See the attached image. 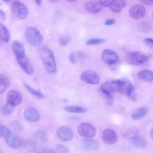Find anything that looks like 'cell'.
<instances>
[{
  "mask_svg": "<svg viewBox=\"0 0 153 153\" xmlns=\"http://www.w3.org/2000/svg\"><path fill=\"white\" fill-rule=\"evenodd\" d=\"M80 79L85 83L92 85L97 84L100 80L97 74L91 70H88L83 71L80 74Z\"/></svg>",
  "mask_w": 153,
  "mask_h": 153,
  "instance_id": "52a82bcc",
  "label": "cell"
},
{
  "mask_svg": "<svg viewBox=\"0 0 153 153\" xmlns=\"http://www.w3.org/2000/svg\"><path fill=\"white\" fill-rule=\"evenodd\" d=\"M120 84L118 91L128 96L135 89L131 81L126 78L120 79Z\"/></svg>",
  "mask_w": 153,
  "mask_h": 153,
  "instance_id": "8fae6325",
  "label": "cell"
},
{
  "mask_svg": "<svg viewBox=\"0 0 153 153\" xmlns=\"http://www.w3.org/2000/svg\"><path fill=\"white\" fill-rule=\"evenodd\" d=\"M22 68L28 75H31L34 71V68L29 60L26 56L17 60Z\"/></svg>",
  "mask_w": 153,
  "mask_h": 153,
  "instance_id": "d6986e66",
  "label": "cell"
},
{
  "mask_svg": "<svg viewBox=\"0 0 153 153\" xmlns=\"http://www.w3.org/2000/svg\"><path fill=\"white\" fill-rule=\"evenodd\" d=\"M144 42L149 47H153V40L152 38H146L144 39Z\"/></svg>",
  "mask_w": 153,
  "mask_h": 153,
  "instance_id": "f35d334b",
  "label": "cell"
},
{
  "mask_svg": "<svg viewBox=\"0 0 153 153\" xmlns=\"http://www.w3.org/2000/svg\"><path fill=\"white\" fill-rule=\"evenodd\" d=\"M10 38V32L7 27L0 23V39L4 42L9 41Z\"/></svg>",
  "mask_w": 153,
  "mask_h": 153,
  "instance_id": "cb8c5ba5",
  "label": "cell"
},
{
  "mask_svg": "<svg viewBox=\"0 0 153 153\" xmlns=\"http://www.w3.org/2000/svg\"><path fill=\"white\" fill-rule=\"evenodd\" d=\"M7 102L11 105L15 106L20 104L22 100L21 93L18 90L12 89L7 94Z\"/></svg>",
  "mask_w": 153,
  "mask_h": 153,
  "instance_id": "9c48e42d",
  "label": "cell"
},
{
  "mask_svg": "<svg viewBox=\"0 0 153 153\" xmlns=\"http://www.w3.org/2000/svg\"><path fill=\"white\" fill-rule=\"evenodd\" d=\"M104 39L98 38L91 39L88 40L86 42L88 45H98L104 42Z\"/></svg>",
  "mask_w": 153,
  "mask_h": 153,
  "instance_id": "836d02e7",
  "label": "cell"
},
{
  "mask_svg": "<svg viewBox=\"0 0 153 153\" xmlns=\"http://www.w3.org/2000/svg\"><path fill=\"white\" fill-rule=\"evenodd\" d=\"M132 143L135 147L140 148H144L146 145L145 139L142 136L138 135L132 139Z\"/></svg>",
  "mask_w": 153,
  "mask_h": 153,
  "instance_id": "484cf974",
  "label": "cell"
},
{
  "mask_svg": "<svg viewBox=\"0 0 153 153\" xmlns=\"http://www.w3.org/2000/svg\"><path fill=\"white\" fill-rule=\"evenodd\" d=\"M139 131L137 128L133 127L129 128L123 133L124 137L128 139H132L138 135Z\"/></svg>",
  "mask_w": 153,
  "mask_h": 153,
  "instance_id": "f546056e",
  "label": "cell"
},
{
  "mask_svg": "<svg viewBox=\"0 0 153 153\" xmlns=\"http://www.w3.org/2000/svg\"><path fill=\"white\" fill-rule=\"evenodd\" d=\"M138 78L140 80L147 82H151L153 81V71L148 69L139 71L137 74Z\"/></svg>",
  "mask_w": 153,
  "mask_h": 153,
  "instance_id": "44dd1931",
  "label": "cell"
},
{
  "mask_svg": "<svg viewBox=\"0 0 153 153\" xmlns=\"http://www.w3.org/2000/svg\"><path fill=\"white\" fill-rule=\"evenodd\" d=\"M64 109L68 112L73 113H84L87 111L85 107L79 106L68 105L65 107Z\"/></svg>",
  "mask_w": 153,
  "mask_h": 153,
  "instance_id": "83f0119b",
  "label": "cell"
},
{
  "mask_svg": "<svg viewBox=\"0 0 153 153\" xmlns=\"http://www.w3.org/2000/svg\"><path fill=\"white\" fill-rule=\"evenodd\" d=\"M140 1L142 3L148 5H152L153 4V1L141 0Z\"/></svg>",
  "mask_w": 153,
  "mask_h": 153,
  "instance_id": "7bdbcfd3",
  "label": "cell"
},
{
  "mask_svg": "<svg viewBox=\"0 0 153 153\" xmlns=\"http://www.w3.org/2000/svg\"><path fill=\"white\" fill-rule=\"evenodd\" d=\"M86 58V55L85 53L81 51L72 53L69 56V60L73 64H75L77 62H82L84 61Z\"/></svg>",
  "mask_w": 153,
  "mask_h": 153,
  "instance_id": "ffe728a7",
  "label": "cell"
},
{
  "mask_svg": "<svg viewBox=\"0 0 153 153\" xmlns=\"http://www.w3.org/2000/svg\"><path fill=\"white\" fill-rule=\"evenodd\" d=\"M146 10L142 5L136 4L131 6L129 10V14L133 19H139L143 18L146 15Z\"/></svg>",
  "mask_w": 153,
  "mask_h": 153,
  "instance_id": "ba28073f",
  "label": "cell"
},
{
  "mask_svg": "<svg viewBox=\"0 0 153 153\" xmlns=\"http://www.w3.org/2000/svg\"><path fill=\"white\" fill-rule=\"evenodd\" d=\"M81 145L84 149L89 151L97 150L100 148L98 143L91 138H86L83 140L81 142Z\"/></svg>",
  "mask_w": 153,
  "mask_h": 153,
  "instance_id": "e0dca14e",
  "label": "cell"
},
{
  "mask_svg": "<svg viewBox=\"0 0 153 153\" xmlns=\"http://www.w3.org/2000/svg\"><path fill=\"white\" fill-rule=\"evenodd\" d=\"M1 124H0V126H1Z\"/></svg>",
  "mask_w": 153,
  "mask_h": 153,
  "instance_id": "681fc988",
  "label": "cell"
},
{
  "mask_svg": "<svg viewBox=\"0 0 153 153\" xmlns=\"http://www.w3.org/2000/svg\"><path fill=\"white\" fill-rule=\"evenodd\" d=\"M24 85L26 88L32 95L36 97L42 99L44 97L43 94L40 92L35 90L30 86L26 83H24Z\"/></svg>",
  "mask_w": 153,
  "mask_h": 153,
  "instance_id": "d6a6232c",
  "label": "cell"
},
{
  "mask_svg": "<svg viewBox=\"0 0 153 153\" xmlns=\"http://www.w3.org/2000/svg\"><path fill=\"white\" fill-rule=\"evenodd\" d=\"M36 3L39 5H40L41 4L42 1L40 0H36L35 1Z\"/></svg>",
  "mask_w": 153,
  "mask_h": 153,
  "instance_id": "ee69618b",
  "label": "cell"
},
{
  "mask_svg": "<svg viewBox=\"0 0 153 153\" xmlns=\"http://www.w3.org/2000/svg\"><path fill=\"white\" fill-rule=\"evenodd\" d=\"M25 36L29 43L33 46L39 45L43 40L42 34L36 28L33 27H28L26 29Z\"/></svg>",
  "mask_w": 153,
  "mask_h": 153,
  "instance_id": "7a4b0ae2",
  "label": "cell"
},
{
  "mask_svg": "<svg viewBox=\"0 0 153 153\" xmlns=\"http://www.w3.org/2000/svg\"><path fill=\"white\" fill-rule=\"evenodd\" d=\"M11 9L14 15L19 19H24L28 16V11L27 6L19 1H13L11 5Z\"/></svg>",
  "mask_w": 153,
  "mask_h": 153,
  "instance_id": "277c9868",
  "label": "cell"
},
{
  "mask_svg": "<svg viewBox=\"0 0 153 153\" xmlns=\"http://www.w3.org/2000/svg\"><path fill=\"white\" fill-rule=\"evenodd\" d=\"M10 131L9 128L7 126L1 125L0 126V138L5 137Z\"/></svg>",
  "mask_w": 153,
  "mask_h": 153,
  "instance_id": "d590c367",
  "label": "cell"
},
{
  "mask_svg": "<svg viewBox=\"0 0 153 153\" xmlns=\"http://www.w3.org/2000/svg\"><path fill=\"white\" fill-rule=\"evenodd\" d=\"M101 57L103 62L109 65L116 63L119 60L118 55L114 51L109 49H105L102 51Z\"/></svg>",
  "mask_w": 153,
  "mask_h": 153,
  "instance_id": "7c38bea8",
  "label": "cell"
},
{
  "mask_svg": "<svg viewBox=\"0 0 153 153\" xmlns=\"http://www.w3.org/2000/svg\"><path fill=\"white\" fill-rule=\"evenodd\" d=\"M24 145L26 149L30 152H33L36 149L35 141L31 138L26 139L24 141Z\"/></svg>",
  "mask_w": 153,
  "mask_h": 153,
  "instance_id": "4dcf8cb0",
  "label": "cell"
},
{
  "mask_svg": "<svg viewBox=\"0 0 153 153\" xmlns=\"http://www.w3.org/2000/svg\"><path fill=\"white\" fill-rule=\"evenodd\" d=\"M102 137L103 141L108 144H114L118 140L116 133L114 130L111 128L104 130L102 132Z\"/></svg>",
  "mask_w": 153,
  "mask_h": 153,
  "instance_id": "4fadbf2b",
  "label": "cell"
},
{
  "mask_svg": "<svg viewBox=\"0 0 153 153\" xmlns=\"http://www.w3.org/2000/svg\"><path fill=\"white\" fill-rule=\"evenodd\" d=\"M38 153H54L52 149H45L40 151Z\"/></svg>",
  "mask_w": 153,
  "mask_h": 153,
  "instance_id": "ab89813d",
  "label": "cell"
},
{
  "mask_svg": "<svg viewBox=\"0 0 153 153\" xmlns=\"http://www.w3.org/2000/svg\"><path fill=\"white\" fill-rule=\"evenodd\" d=\"M103 94L105 97L107 104L109 106L112 105L114 102V98L112 95Z\"/></svg>",
  "mask_w": 153,
  "mask_h": 153,
  "instance_id": "8d00e7d4",
  "label": "cell"
},
{
  "mask_svg": "<svg viewBox=\"0 0 153 153\" xmlns=\"http://www.w3.org/2000/svg\"><path fill=\"white\" fill-rule=\"evenodd\" d=\"M0 153H2V152L1 150L0 149Z\"/></svg>",
  "mask_w": 153,
  "mask_h": 153,
  "instance_id": "c3c4849f",
  "label": "cell"
},
{
  "mask_svg": "<svg viewBox=\"0 0 153 153\" xmlns=\"http://www.w3.org/2000/svg\"><path fill=\"white\" fill-rule=\"evenodd\" d=\"M56 134L58 137L64 141L71 140L73 137V133L68 127L62 126L58 128L56 131Z\"/></svg>",
  "mask_w": 153,
  "mask_h": 153,
  "instance_id": "5bb4252c",
  "label": "cell"
},
{
  "mask_svg": "<svg viewBox=\"0 0 153 153\" xmlns=\"http://www.w3.org/2000/svg\"><path fill=\"white\" fill-rule=\"evenodd\" d=\"M148 110L146 108L141 107L135 111L131 115L132 118L134 120L139 119L147 114Z\"/></svg>",
  "mask_w": 153,
  "mask_h": 153,
  "instance_id": "4316f807",
  "label": "cell"
},
{
  "mask_svg": "<svg viewBox=\"0 0 153 153\" xmlns=\"http://www.w3.org/2000/svg\"><path fill=\"white\" fill-rule=\"evenodd\" d=\"M34 136L39 142L42 143L47 141L48 138L47 132L42 129H38L36 131Z\"/></svg>",
  "mask_w": 153,
  "mask_h": 153,
  "instance_id": "d4e9b609",
  "label": "cell"
},
{
  "mask_svg": "<svg viewBox=\"0 0 153 153\" xmlns=\"http://www.w3.org/2000/svg\"><path fill=\"white\" fill-rule=\"evenodd\" d=\"M52 149L54 153H69V152L68 147L60 144L56 145Z\"/></svg>",
  "mask_w": 153,
  "mask_h": 153,
  "instance_id": "1f68e13d",
  "label": "cell"
},
{
  "mask_svg": "<svg viewBox=\"0 0 153 153\" xmlns=\"http://www.w3.org/2000/svg\"><path fill=\"white\" fill-rule=\"evenodd\" d=\"M23 115L26 120L30 122H37L40 118L39 113L33 107H29L26 108L24 110Z\"/></svg>",
  "mask_w": 153,
  "mask_h": 153,
  "instance_id": "2e32d148",
  "label": "cell"
},
{
  "mask_svg": "<svg viewBox=\"0 0 153 153\" xmlns=\"http://www.w3.org/2000/svg\"><path fill=\"white\" fill-rule=\"evenodd\" d=\"M14 106L8 103L7 101L1 102L0 104V111L1 113L4 116H9L13 111Z\"/></svg>",
  "mask_w": 153,
  "mask_h": 153,
  "instance_id": "603a6c76",
  "label": "cell"
},
{
  "mask_svg": "<svg viewBox=\"0 0 153 153\" xmlns=\"http://www.w3.org/2000/svg\"><path fill=\"white\" fill-rule=\"evenodd\" d=\"M40 56L47 72L51 74L55 73L56 71V63L52 51L47 47H43L41 49Z\"/></svg>",
  "mask_w": 153,
  "mask_h": 153,
  "instance_id": "6da1fadb",
  "label": "cell"
},
{
  "mask_svg": "<svg viewBox=\"0 0 153 153\" xmlns=\"http://www.w3.org/2000/svg\"><path fill=\"white\" fill-rule=\"evenodd\" d=\"M147 57L143 53L135 51L129 52L127 56V61L129 64L135 66H139L145 63Z\"/></svg>",
  "mask_w": 153,
  "mask_h": 153,
  "instance_id": "3957f363",
  "label": "cell"
},
{
  "mask_svg": "<svg viewBox=\"0 0 153 153\" xmlns=\"http://www.w3.org/2000/svg\"><path fill=\"white\" fill-rule=\"evenodd\" d=\"M71 39L67 36H63L61 37L59 39V43L62 46H65L67 45L70 42Z\"/></svg>",
  "mask_w": 153,
  "mask_h": 153,
  "instance_id": "e575fe53",
  "label": "cell"
},
{
  "mask_svg": "<svg viewBox=\"0 0 153 153\" xmlns=\"http://www.w3.org/2000/svg\"><path fill=\"white\" fill-rule=\"evenodd\" d=\"M4 137L6 143L12 149H17L22 144L21 138L16 134L10 131L7 133Z\"/></svg>",
  "mask_w": 153,
  "mask_h": 153,
  "instance_id": "30bf717a",
  "label": "cell"
},
{
  "mask_svg": "<svg viewBox=\"0 0 153 153\" xmlns=\"http://www.w3.org/2000/svg\"><path fill=\"white\" fill-rule=\"evenodd\" d=\"M153 129H152L150 131V137L152 139H153Z\"/></svg>",
  "mask_w": 153,
  "mask_h": 153,
  "instance_id": "f6af8a7d",
  "label": "cell"
},
{
  "mask_svg": "<svg viewBox=\"0 0 153 153\" xmlns=\"http://www.w3.org/2000/svg\"><path fill=\"white\" fill-rule=\"evenodd\" d=\"M77 131L82 136L86 138H91L96 134L95 127L91 124L84 122L80 124L77 127Z\"/></svg>",
  "mask_w": 153,
  "mask_h": 153,
  "instance_id": "5b68a950",
  "label": "cell"
},
{
  "mask_svg": "<svg viewBox=\"0 0 153 153\" xmlns=\"http://www.w3.org/2000/svg\"><path fill=\"white\" fill-rule=\"evenodd\" d=\"M114 20L112 19L107 20L105 22V24L107 25H111L114 24Z\"/></svg>",
  "mask_w": 153,
  "mask_h": 153,
  "instance_id": "b9f144b4",
  "label": "cell"
},
{
  "mask_svg": "<svg viewBox=\"0 0 153 153\" xmlns=\"http://www.w3.org/2000/svg\"><path fill=\"white\" fill-rule=\"evenodd\" d=\"M84 6L88 11L93 13H98L102 9V6L100 4L99 1H87L84 3Z\"/></svg>",
  "mask_w": 153,
  "mask_h": 153,
  "instance_id": "ac0fdd59",
  "label": "cell"
},
{
  "mask_svg": "<svg viewBox=\"0 0 153 153\" xmlns=\"http://www.w3.org/2000/svg\"><path fill=\"white\" fill-rule=\"evenodd\" d=\"M69 1V2H74L75 1H76V0H70V1Z\"/></svg>",
  "mask_w": 153,
  "mask_h": 153,
  "instance_id": "bcb514c9",
  "label": "cell"
},
{
  "mask_svg": "<svg viewBox=\"0 0 153 153\" xmlns=\"http://www.w3.org/2000/svg\"><path fill=\"white\" fill-rule=\"evenodd\" d=\"M99 2L101 5L104 7H109L111 5L112 0H100Z\"/></svg>",
  "mask_w": 153,
  "mask_h": 153,
  "instance_id": "74e56055",
  "label": "cell"
},
{
  "mask_svg": "<svg viewBox=\"0 0 153 153\" xmlns=\"http://www.w3.org/2000/svg\"><path fill=\"white\" fill-rule=\"evenodd\" d=\"M51 2H56L57 1H56V0H51Z\"/></svg>",
  "mask_w": 153,
  "mask_h": 153,
  "instance_id": "7dc6e473",
  "label": "cell"
},
{
  "mask_svg": "<svg viewBox=\"0 0 153 153\" xmlns=\"http://www.w3.org/2000/svg\"><path fill=\"white\" fill-rule=\"evenodd\" d=\"M126 4V2L124 0H112L109 8L110 10L115 13L120 12L121 9Z\"/></svg>",
  "mask_w": 153,
  "mask_h": 153,
  "instance_id": "7402d4cb",
  "label": "cell"
},
{
  "mask_svg": "<svg viewBox=\"0 0 153 153\" xmlns=\"http://www.w3.org/2000/svg\"><path fill=\"white\" fill-rule=\"evenodd\" d=\"M12 48L13 53L17 60L25 56V48L20 42L16 40H13Z\"/></svg>",
  "mask_w": 153,
  "mask_h": 153,
  "instance_id": "9a60e30c",
  "label": "cell"
},
{
  "mask_svg": "<svg viewBox=\"0 0 153 153\" xmlns=\"http://www.w3.org/2000/svg\"><path fill=\"white\" fill-rule=\"evenodd\" d=\"M6 18V15L4 12L0 9V20L2 21H4Z\"/></svg>",
  "mask_w": 153,
  "mask_h": 153,
  "instance_id": "60d3db41",
  "label": "cell"
},
{
  "mask_svg": "<svg viewBox=\"0 0 153 153\" xmlns=\"http://www.w3.org/2000/svg\"><path fill=\"white\" fill-rule=\"evenodd\" d=\"M9 84V81L7 77L3 74H0V95L6 90Z\"/></svg>",
  "mask_w": 153,
  "mask_h": 153,
  "instance_id": "f1b7e54d",
  "label": "cell"
},
{
  "mask_svg": "<svg viewBox=\"0 0 153 153\" xmlns=\"http://www.w3.org/2000/svg\"><path fill=\"white\" fill-rule=\"evenodd\" d=\"M120 84V79L107 81L101 85V89L103 94H112L118 91Z\"/></svg>",
  "mask_w": 153,
  "mask_h": 153,
  "instance_id": "8992f818",
  "label": "cell"
}]
</instances>
